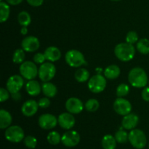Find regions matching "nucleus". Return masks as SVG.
Masks as SVG:
<instances>
[{
  "label": "nucleus",
  "mask_w": 149,
  "mask_h": 149,
  "mask_svg": "<svg viewBox=\"0 0 149 149\" xmlns=\"http://www.w3.org/2000/svg\"><path fill=\"white\" fill-rule=\"evenodd\" d=\"M128 80L132 87L143 88L148 84V76L143 68L136 67L130 70L128 74Z\"/></svg>",
  "instance_id": "1"
},
{
  "label": "nucleus",
  "mask_w": 149,
  "mask_h": 149,
  "mask_svg": "<svg viewBox=\"0 0 149 149\" xmlns=\"http://www.w3.org/2000/svg\"><path fill=\"white\" fill-rule=\"evenodd\" d=\"M114 53L119 61L127 62L134 58L135 49L133 45L131 44L127 43V42L120 43L115 47Z\"/></svg>",
  "instance_id": "2"
},
{
  "label": "nucleus",
  "mask_w": 149,
  "mask_h": 149,
  "mask_svg": "<svg viewBox=\"0 0 149 149\" xmlns=\"http://www.w3.org/2000/svg\"><path fill=\"white\" fill-rule=\"evenodd\" d=\"M131 145L136 149H143L147 144V138L143 131L139 129H133L130 131L128 137Z\"/></svg>",
  "instance_id": "3"
},
{
  "label": "nucleus",
  "mask_w": 149,
  "mask_h": 149,
  "mask_svg": "<svg viewBox=\"0 0 149 149\" xmlns=\"http://www.w3.org/2000/svg\"><path fill=\"white\" fill-rule=\"evenodd\" d=\"M65 62L68 65L74 68H79L83 65H87L84 55L77 49H71L65 53Z\"/></svg>",
  "instance_id": "4"
},
{
  "label": "nucleus",
  "mask_w": 149,
  "mask_h": 149,
  "mask_svg": "<svg viewBox=\"0 0 149 149\" xmlns=\"http://www.w3.org/2000/svg\"><path fill=\"white\" fill-rule=\"evenodd\" d=\"M24 131L20 126H10L6 129L4 137L8 141L12 143H20L24 140Z\"/></svg>",
  "instance_id": "5"
},
{
  "label": "nucleus",
  "mask_w": 149,
  "mask_h": 149,
  "mask_svg": "<svg viewBox=\"0 0 149 149\" xmlns=\"http://www.w3.org/2000/svg\"><path fill=\"white\" fill-rule=\"evenodd\" d=\"M55 73H56V68L55 65L51 62H47L41 64L39 68L38 75L42 81L47 82L50 81L55 77Z\"/></svg>",
  "instance_id": "6"
},
{
  "label": "nucleus",
  "mask_w": 149,
  "mask_h": 149,
  "mask_svg": "<svg viewBox=\"0 0 149 149\" xmlns=\"http://www.w3.org/2000/svg\"><path fill=\"white\" fill-rule=\"evenodd\" d=\"M20 73L22 77L28 80H32L36 77L39 73L36 64L31 61L22 63L20 66Z\"/></svg>",
  "instance_id": "7"
},
{
  "label": "nucleus",
  "mask_w": 149,
  "mask_h": 149,
  "mask_svg": "<svg viewBox=\"0 0 149 149\" xmlns=\"http://www.w3.org/2000/svg\"><path fill=\"white\" fill-rule=\"evenodd\" d=\"M106 87V79L103 76L98 74L90 78L88 81L89 90L93 93H100Z\"/></svg>",
  "instance_id": "8"
},
{
  "label": "nucleus",
  "mask_w": 149,
  "mask_h": 149,
  "mask_svg": "<svg viewBox=\"0 0 149 149\" xmlns=\"http://www.w3.org/2000/svg\"><path fill=\"white\" fill-rule=\"evenodd\" d=\"M113 109L119 115L125 116L130 113L132 110V105L129 100L123 97H118L113 103Z\"/></svg>",
  "instance_id": "9"
},
{
  "label": "nucleus",
  "mask_w": 149,
  "mask_h": 149,
  "mask_svg": "<svg viewBox=\"0 0 149 149\" xmlns=\"http://www.w3.org/2000/svg\"><path fill=\"white\" fill-rule=\"evenodd\" d=\"M80 141V135L77 131L70 130L63 135L61 137V142L65 146L72 148L79 144Z\"/></svg>",
  "instance_id": "10"
},
{
  "label": "nucleus",
  "mask_w": 149,
  "mask_h": 149,
  "mask_svg": "<svg viewBox=\"0 0 149 149\" xmlns=\"http://www.w3.org/2000/svg\"><path fill=\"white\" fill-rule=\"evenodd\" d=\"M39 125L44 130L53 129L58 125V120L54 115L50 113H45L39 116Z\"/></svg>",
  "instance_id": "11"
},
{
  "label": "nucleus",
  "mask_w": 149,
  "mask_h": 149,
  "mask_svg": "<svg viewBox=\"0 0 149 149\" xmlns=\"http://www.w3.org/2000/svg\"><path fill=\"white\" fill-rule=\"evenodd\" d=\"M24 81H23V77L19 75H14L10 77L8 79L6 84L7 90L10 93H17L20 91L23 87Z\"/></svg>",
  "instance_id": "12"
},
{
  "label": "nucleus",
  "mask_w": 149,
  "mask_h": 149,
  "mask_svg": "<svg viewBox=\"0 0 149 149\" xmlns=\"http://www.w3.org/2000/svg\"><path fill=\"white\" fill-rule=\"evenodd\" d=\"M65 109L72 114L81 113L84 109L83 103L77 97H70L65 102Z\"/></svg>",
  "instance_id": "13"
},
{
  "label": "nucleus",
  "mask_w": 149,
  "mask_h": 149,
  "mask_svg": "<svg viewBox=\"0 0 149 149\" xmlns=\"http://www.w3.org/2000/svg\"><path fill=\"white\" fill-rule=\"evenodd\" d=\"M40 46V42L38 38L35 36H27L21 42L22 49L29 52H33L37 50Z\"/></svg>",
  "instance_id": "14"
},
{
  "label": "nucleus",
  "mask_w": 149,
  "mask_h": 149,
  "mask_svg": "<svg viewBox=\"0 0 149 149\" xmlns=\"http://www.w3.org/2000/svg\"><path fill=\"white\" fill-rule=\"evenodd\" d=\"M58 124L64 130H71L74 127L76 123V119L72 113H63L58 116Z\"/></svg>",
  "instance_id": "15"
},
{
  "label": "nucleus",
  "mask_w": 149,
  "mask_h": 149,
  "mask_svg": "<svg viewBox=\"0 0 149 149\" xmlns=\"http://www.w3.org/2000/svg\"><path fill=\"white\" fill-rule=\"evenodd\" d=\"M39 104L36 103V101L33 100H27L23 103L21 108V111L24 116L27 117H31L35 115V113L37 112L38 108H39Z\"/></svg>",
  "instance_id": "16"
},
{
  "label": "nucleus",
  "mask_w": 149,
  "mask_h": 149,
  "mask_svg": "<svg viewBox=\"0 0 149 149\" xmlns=\"http://www.w3.org/2000/svg\"><path fill=\"white\" fill-rule=\"evenodd\" d=\"M139 117L135 113H129L124 116L122 121V125L125 129L132 130L138 125Z\"/></svg>",
  "instance_id": "17"
},
{
  "label": "nucleus",
  "mask_w": 149,
  "mask_h": 149,
  "mask_svg": "<svg viewBox=\"0 0 149 149\" xmlns=\"http://www.w3.org/2000/svg\"><path fill=\"white\" fill-rule=\"evenodd\" d=\"M44 54L46 59L50 62H55L61 58V51L56 47H49L45 49Z\"/></svg>",
  "instance_id": "18"
},
{
  "label": "nucleus",
  "mask_w": 149,
  "mask_h": 149,
  "mask_svg": "<svg viewBox=\"0 0 149 149\" xmlns=\"http://www.w3.org/2000/svg\"><path fill=\"white\" fill-rule=\"evenodd\" d=\"M26 92L29 95L31 96H36L41 93L42 87L39 81L36 80H29L26 85Z\"/></svg>",
  "instance_id": "19"
},
{
  "label": "nucleus",
  "mask_w": 149,
  "mask_h": 149,
  "mask_svg": "<svg viewBox=\"0 0 149 149\" xmlns=\"http://www.w3.org/2000/svg\"><path fill=\"white\" fill-rule=\"evenodd\" d=\"M13 122V117L11 114L4 109H1L0 111V128L1 130L7 129Z\"/></svg>",
  "instance_id": "20"
},
{
  "label": "nucleus",
  "mask_w": 149,
  "mask_h": 149,
  "mask_svg": "<svg viewBox=\"0 0 149 149\" xmlns=\"http://www.w3.org/2000/svg\"><path fill=\"white\" fill-rule=\"evenodd\" d=\"M120 68L116 65H109L104 71L105 77L106 79H108L111 80L118 78L119 77V75H120Z\"/></svg>",
  "instance_id": "21"
},
{
  "label": "nucleus",
  "mask_w": 149,
  "mask_h": 149,
  "mask_svg": "<svg viewBox=\"0 0 149 149\" xmlns=\"http://www.w3.org/2000/svg\"><path fill=\"white\" fill-rule=\"evenodd\" d=\"M42 90L44 95L47 97H54L58 93V89H57L56 86L49 81H47V82L42 84Z\"/></svg>",
  "instance_id": "22"
},
{
  "label": "nucleus",
  "mask_w": 149,
  "mask_h": 149,
  "mask_svg": "<svg viewBox=\"0 0 149 149\" xmlns=\"http://www.w3.org/2000/svg\"><path fill=\"white\" fill-rule=\"evenodd\" d=\"M102 147L103 149H116V141L115 137L106 135L102 139Z\"/></svg>",
  "instance_id": "23"
},
{
  "label": "nucleus",
  "mask_w": 149,
  "mask_h": 149,
  "mask_svg": "<svg viewBox=\"0 0 149 149\" xmlns=\"http://www.w3.org/2000/svg\"><path fill=\"white\" fill-rule=\"evenodd\" d=\"M10 13V8L9 4L4 1L0 2V22L4 23L9 18Z\"/></svg>",
  "instance_id": "24"
},
{
  "label": "nucleus",
  "mask_w": 149,
  "mask_h": 149,
  "mask_svg": "<svg viewBox=\"0 0 149 149\" xmlns=\"http://www.w3.org/2000/svg\"><path fill=\"white\" fill-rule=\"evenodd\" d=\"M75 79L79 82H85L90 77V73L85 68H79L75 72Z\"/></svg>",
  "instance_id": "25"
},
{
  "label": "nucleus",
  "mask_w": 149,
  "mask_h": 149,
  "mask_svg": "<svg viewBox=\"0 0 149 149\" xmlns=\"http://www.w3.org/2000/svg\"><path fill=\"white\" fill-rule=\"evenodd\" d=\"M17 21L22 26H28L31 22V15L28 12L22 11L17 15Z\"/></svg>",
  "instance_id": "26"
},
{
  "label": "nucleus",
  "mask_w": 149,
  "mask_h": 149,
  "mask_svg": "<svg viewBox=\"0 0 149 149\" xmlns=\"http://www.w3.org/2000/svg\"><path fill=\"white\" fill-rule=\"evenodd\" d=\"M137 49L143 55L149 54V39L146 38L140 39L137 43Z\"/></svg>",
  "instance_id": "27"
},
{
  "label": "nucleus",
  "mask_w": 149,
  "mask_h": 149,
  "mask_svg": "<svg viewBox=\"0 0 149 149\" xmlns=\"http://www.w3.org/2000/svg\"><path fill=\"white\" fill-rule=\"evenodd\" d=\"M47 140L48 143L49 144L55 146L60 143V142L61 141V137L58 132L52 131V132H50L48 134L47 137Z\"/></svg>",
  "instance_id": "28"
},
{
  "label": "nucleus",
  "mask_w": 149,
  "mask_h": 149,
  "mask_svg": "<svg viewBox=\"0 0 149 149\" xmlns=\"http://www.w3.org/2000/svg\"><path fill=\"white\" fill-rule=\"evenodd\" d=\"M25 59V52L23 49H17L13 55V61L14 63L20 64L23 63Z\"/></svg>",
  "instance_id": "29"
},
{
  "label": "nucleus",
  "mask_w": 149,
  "mask_h": 149,
  "mask_svg": "<svg viewBox=\"0 0 149 149\" xmlns=\"http://www.w3.org/2000/svg\"><path fill=\"white\" fill-rule=\"evenodd\" d=\"M99 102L96 99H90L85 103V109L90 112H95L99 109Z\"/></svg>",
  "instance_id": "30"
},
{
  "label": "nucleus",
  "mask_w": 149,
  "mask_h": 149,
  "mask_svg": "<svg viewBox=\"0 0 149 149\" xmlns=\"http://www.w3.org/2000/svg\"><path fill=\"white\" fill-rule=\"evenodd\" d=\"M114 137L116 138V142L119 143H125L127 142V141H129L128 140L129 135L126 131L119 130L115 133Z\"/></svg>",
  "instance_id": "31"
},
{
  "label": "nucleus",
  "mask_w": 149,
  "mask_h": 149,
  "mask_svg": "<svg viewBox=\"0 0 149 149\" xmlns=\"http://www.w3.org/2000/svg\"><path fill=\"white\" fill-rule=\"evenodd\" d=\"M130 91V87L126 84H121L116 88V95L119 97H125L127 95Z\"/></svg>",
  "instance_id": "32"
},
{
  "label": "nucleus",
  "mask_w": 149,
  "mask_h": 149,
  "mask_svg": "<svg viewBox=\"0 0 149 149\" xmlns=\"http://www.w3.org/2000/svg\"><path fill=\"white\" fill-rule=\"evenodd\" d=\"M23 143H24L25 146L27 148L33 149L36 148V145H37V140L35 137L31 136V135H29V136L26 137L23 140Z\"/></svg>",
  "instance_id": "33"
},
{
  "label": "nucleus",
  "mask_w": 149,
  "mask_h": 149,
  "mask_svg": "<svg viewBox=\"0 0 149 149\" xmlns=\"http://www.w3.org/2000/svg\"><path fill=\"white\" fill-rule=\"evenodd\" d=\"M138 41V35L135 31H129L127 33L126 42L133 45Z\"/></svg>",
  "instance_id": "34"
},
{
  "label": "nucleus",
  "mask_w": 149,
  "mask_h": 149,
  "mask_svg": "<svg viewBox=\"0 0 149 149\" xmlns=\"http://www.w3.org/2000/svg\"><path fill=\"white\" fill-rule=\"evenodd\" d=\"M10 92L4 88L0 89V101L1 103L8 100L10 97Z\"/></svg>",
  "instance_id": "35"
},
{
  "label": "nucleus",
  "mask_w": 149,
  "mask_h": 149,
  "mask_svg": "<svg viewBox=\"0 0 149 149\" xmlns=\"http://www.w3.org/2000/svg\"><path fill=\"white\" fill-rule=\"evenodd\" d=\"M45 60H47V59H46V58H45V54L40 53V52H39V53H36V55L33 56V61H34V63H37V64L44 63L45 61Z\"/></svg>",
  "instance_id": "36"
},
{
  "label": "nucleus",
  "mask_w": 149,
  "mask_h": 149,
  "mask_svg": "<svg viewBox=\"0 0 149 149\" xmlns=\"http://www.w3.org/2000/svg\"><path fill=\"white\" fill-rule=\"evenodd\" d=\"M38 104H39V106L40 108H42V109H47L49 106L50 105V100H49L47 97H42L38 102Z\"/></svg>",
  "instance_id": "37"
},
{
  "label": "nucleus",
  "mask_w": 149,
  "mask_h": 149,
  "mask_svg": "<svg viewBox=\"0 0 149 149\" xmlns=\"http://www.w3.org/2000/svg\"><path fill=\"white\" fill-rule=\"evenodd\" d=\"M26 1L32 7H39L44 2V0H26Z\"/></svg>",
  "instance_id": "38"
},
{
  "label": "nucleus",
  "mask_w": 149,
  "mask_h": 149,
  "mask_svg": "<svg viewBox=\"0 0 149 149\" xmlns=\"http://www.w3.org/2000/svg\"><path fill=\"white\" fill-rule=\"evenodd\" d=\"M141 96L145 101L149 102V87H145L143 89L141 93Z\"/></svg>",
  "instance_id": "39"
},
{
  "label": "nucleus",
  "mask_w": 149,
  "mask_h": 149,
  "mask_svg": "<svg viewBox=\"0 0 149 149\" xmlns=\"http://www.w3.org/2000/svg\"><path fill=\"white\" fill-rule=\"evenodd\" d=\"M6 2L8 3L10 5H13V6H15V5H18L20 4L23 0H5Z\"/></svg>",
  "instance_id": "40"
},
{
  "label": "nucleus",
  "mask_w": 149,
  "mask_h": 149,
  "mask_svg": "<svg viewBox=\"0 0 149 149\" xmlns=\"http://www.w3.org/2000/svg\"><path fill=\"white\" fill-rule=\"evenodd\" d=\"M11 95H12V98H13V100H16V101H18V100H20V99H21V95H20V93H19V92H17V93H12Z\"/></svg>",
  "instance_id": "41"
},
{
  "label": "nucleus",
  "mask_w": 149,
  "mask_h": 149,
  "mask_svg": "<svg viewBox=\"0 0 149 149\" xmlns=\"http://www.w3.org/2000/svg\"><path fill=\"white\" fill-rule=\"evenodd\" d=\"M28 28L27 26H22L21 30H20V33L22 35H26L28 33Z\"/></svg>",
  "instance_id": "42"
},
{
  "label": "nucleus",
  "mask_w": 149,
  "mask_h": 149,
  "mask_svg": "<svg viewBox=\"0 0 149 149\" xmlns=\"http://www.w3.org/2000/svg\"><path fill=\"white\" fill-rule=\"evenodd\" d=\"M111 1H121V0H111Z\"/></svg>",
  "instance_id": "43"
},
{
  "label": "nucleus",
  "mask_w": 149,
  "mask_h": 149,
  "mask_svg": "<svg viewBox=\"0 0 149 149\" xmlns=\"http://www.w3.org/2000/svg\"><path fill=\"white\" fill-rule=\"evenodd\" d=\"M3 1V0H1V1Z\"/></svg>",
  "instance_id": "44"
},
{
  "label": "nucleus",
  "mask_w": 149,
  "mask_h": 149,
  "mask_svg": "<svg viewBox=\"0 0 149 149\" xmlns=\"http://www.w3.org/2000/svg\"><path fill=\"white\" fill-rule=\"evenodd\" d=\"M148 148H149V145H148Z\"/></svg>",
  "instance_id": "45"
},
{
  "label": "nucleus",
  "mask_w": 149,
  "mask_h": 149,
  "mask_svg": "<svg viewBox=\"0 0 149 149\" xmlns=\"http://www.w3.org/2000/svg\"><path fill=\"white\" fill-rule=\"evenodd\" d=\"M148 82H149V81H148Z\"/></svg>",
  "instance_id": "46"
}]
</instances>
